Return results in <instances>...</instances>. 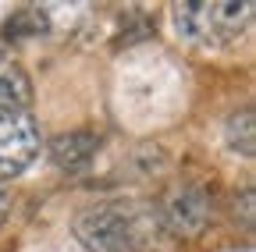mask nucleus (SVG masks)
I'll use <instances>...</instances> for the list:
<instances>
[{"label": "nucleus", "mask_w": 256, "mask_h": 252, "mask_svg": "<svg viewBox=\"0 0 256 252\" xmlns=\"http://www.w3.org/2000/svg\"><path fill=\"white\" fill-rule=\"evenodd\" d=\"M32 103V78L14 60V53L0 50V110H25Z\"/></svg>", "instance_id": "obj_6"}, {"label": "nucleus", "mask_w": 256, "mask_h": 252, "mask_svg": "<svg viewBox=\"0 0 256 252\" xmlns=\"http://www.w3.org/2000/svg\"><path fill=\"white\" fill-rule=\"evenodd\" d=\"M153 217L174 238H200L214 220V192L196 178H178L160 196Z\"/></svg>", "instance_id": "obj_3"}, {"label": "nucleus", "mask_w": 256, "mask_h": 252, "mask_svg": "<svg viewBox=\"0 0 256 252\" xmlns=\"http://www.w3.org/2000/svg\"><path fill=\"white\" fill-rule=\"evenodd\" d=\"M232 217L238 220L246 231H252V185H246L242 192L232 196Z\"/></svg>", "instance_id": "obj_9"}, {"label": "nucleus", "mask_w": 256, "mask_h": 252, "mask_svg": "<svg viewBox=\"0 0 256 252\" xmlns=\"http://www.w3.org/2000/svg\"><path fill=\"white\" fill-rule=\"evenodd\" d=\"M224 142L238 156H252L256 153V132H252V110H235L224 124Z\"/></svg>", "instance_id": "obj_7"}, {"label": "nucleus", "mask_w": 256, "mask_h": 252, "mask_svg": "<svg viewBox=\"0 0 256 252\" xmlns=\"http://www.w3.org/2000/svg\"><path fill=\"white\" fill-rule=\"evenodd\" d=\"M8 213H11V196H8L4 181H0V224H4V220H8Z\"/></svg>", "instance_id": "obj_10"}, {"label": "nucleus", "mask_w": 256, "mask_h": 252, "mask_svg": "<svg viewBox=\"0 0 256 252\" xmlns=\"http://www.w3.org/2000/svg\"><path fill=\"white\" fill-rule=\"evenodd\" d=\"M252 14H256L252 4H235V0H206V4L171 7L174 32L200 50H220V46L238 43L249 32Z\"/></svg>", "instance_id": "obj_2"}, {"label": "nucleus", "mask_w": 256, "mask_h": 252, "mask_svg": "<svg viewBox=\"0 0 256 252\" xmlns=\"http://www.w3.org/2000/svg\"><path fill=\"white\" fill-rule=\"evenodd\" d=\"M96 149H100V139L92 132H64L50 142V160L64 174H82V171H89Z\"/></svg>", "instance_id": "obj_5"}, {"label": "nucleus", "mask_w": 256, "mask_h": 252, "mask_svg": "<svg viewBox=\"0 0 256 252\" xmlns=\"http://www.w3.org/2000/svg\"><path fill=\"white\" fill-rule=\"evenodd\" d=\"M156 217L136 203H96L75 217V238L86 252H146Z\"/></svg>", "instance_id": "obj_1"}, {"label": "nucleus", "mask_w": 256, "mask_h": 252, "mask_svg": "<svg viewBox=\"0 0 256 252\" xmlns=\"http://www.w3.org/2000/svg\"><path fill=\"white\" fill-rule=\"evenodd\" d=\"M40 32H46V18H43V11H36V7L14 11V14L8 18V36H40Z\"/></svg>", "instance_id": "obj_8"}, {"label": "nucleus", "mask_w": 256, "mask_h": 252, "mask_svg": "<svg viewBox=\"0 0 256 252\" xmlns=\"http://www.w3.org/2000/svg\"><path fill=\"white\" fill-rule=\"evenodd\" d=\"M43 135L28 110H0V178H18L40 156Z\"/></svg>", "instance_id": "obj_4"}]
</instances>
